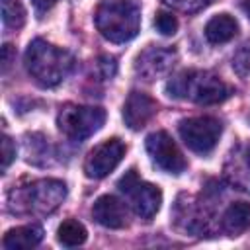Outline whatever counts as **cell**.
Instances as JSON below:
<instances>
[{"mask_svg": "<svg viewBox=\"0 0 250 250\" xmlns=\"http://www.w3.org/2000/svg\"><path fill=\"white\" fill-rule=\"evenodd\" d=\"M154 27H156L162 35H174L176 29H178V20H176V16H172V14H168V12H160V14H156V18H154Z\"/></svg>", "mask_w": 250, "mask_h": 250, "instance_id": "ffe728a7", "label": "cell"}, {"mask_svg": "<svg viewBox=\"0 0 250 250\" xmlns=\"http://www.w3.org/2000/svg\"><path fill=\"white\" fill-rule=\"evenodd\" d=\"M2 20L10 29H20L25 23V10L20 0H2Z\"/></svg>", "mask_w": 250, "mask_h": 250, "instance_id": "ac0fdd59", "label": "cell"}, {"mask_svg": "<svg viewBox=\"0 0 250 250\" xmlns=\"http://www.w3.org/2000/svg\"><path fill=\"white\" fill-rule=\"evenodd\" d=\"M125 154V145L113 137V139H107L104 141L102 145L94 146L86 160H84V172L88 178H94V180H100V178H105L123 158Z\"/></svg>", "mask_w": 250, "mask_h": 250, "instance_id": "9c48e42d", "label": "cell"}, {"mask_svg": "<svg viewBox=\"0 0 250 250\" xmlns=\"http://www.w3.org/2000/svg\"><path fill=\"white\" fill-rule=\"evenodd\" d=\"M223 229L230 236H238L246 229H250V203L236 201L229 205V209L223 215Z\"/></svg>", "mask_w": 250, "mask_h": 250, "instance_id": "2e32d148", "label": "cell"}, {"mask_svg": "<svg viewBox=\"0 0 250 250\" xmlns=\"http://www.w3.org/2000/svg\"><path fill=\"white\" fill-rule=\"evenodd\" d=\"M166 92L178 100H191L195 104L211 105L225 102L232 94V88L209 70H184L168 80Z\"/></svg>", "mask_w": 250, "mask_h": 250, "instance_id": "7a4b0ae2", "label": "cell"}, {"mask_svg": "<svg viewBox=\"0 0 250 250\" xmlns=\"http://www.w3.org/2000/svg\"><path fill=\"white\" fill-rule=\"evenodd\" d=\"M146 152L150 156V160L164 172L168 174H182L188 166L184 154L180 152L178 145L174 143V139L166 133V131H154L146 137L145 141Z\"/></svg>", "mask_w": 250, "mask_h": 250, "instance_id": "ba28073f", "label": "cell"}, {"mask_svg": "<svg viewBox=\"0 0 250 250\" xmlns=\"http://www.w3.org/2000/svg\"><path fill=\"white\" fill-rule=\"evenodd\" d=\"M55 2H57V0H33V6H35L39 12H45V10H49Z\"/></svg>", "mask_w": 250, "mask_h": 250, "instance_id": "d4e9b609", "label": "cell"}, {"mask_svg": "<svg viewBox=\"0 0 250 250\" xmlns=\"http://www.w3.org/2000/svg\"><path fill=\"white\" fill-rule=\"evenodd\" d=\"M12 57H16V51L12 49V45H4V47H2V70H4V72L10 68Z\"/></svg>", "mask_w": 250, "mask_h": 250, "instance_id": "cb8c5ba5", "label": "cell"}, {"mask_svg": "<svg viewBox=\"0 0 250 250\" xmlns=\"http://www.w3.org/2000/svg\"><path fill=\"white\" fill-rule=\"evenodd\" d=\"M180 137L184 141V145L197 152V154H209L221 137L223 125L219 119L203 115V117H189V119H182L178 125Z\"/></svg>", "mask_w": 250, "mask_h": 250, "instance_id": "52a82bcc", "label": "cell"}, {"mask_svg": "<svg viewBox=\"0 0 250 250\" xmlns=\"http://www.w3.org/2000/svg\"><path fill=\"white\" fill-rule=\"evenodd\" d=\"M156 113V102L143 94V92H131L123 105V119L125 125L133 131L143 129Z\"/></svg>", "mask_w": 250, "mask_h": 250, "instance_id": "8fae6325", "label": "cell"}, {"mask_svg": "<svg viewBox=\"0 0 250 250\" xmlns=\"http://www.w3.org/2000/svg\"><path fill=\"white\" fill-rule=\"evenodd\" d=\"M92 215H94V219L102 227H107V229H123L127 225L125 207L113 195H102V197H98L96 203H94V207H92Z\"/></svg>", "mask_w": 250, "mask_h": 250, "instance_id": "7c38bea8", "label": "cell"}, {"mask_svg": "<svg viewBox=\"0 0 250 250\" xmlns=\"http://www.w3.org/2000/svg\"><path fill=\"white\" fill-rule=\"evenodd\" d=\"M96 27L111 43H125L139 33L141 10L133 0H105L96 10Z\"/></svg>", "mask_w": 250, "mask_h": 250, "instance_id": "3957f363", "label": "cell"}, {"mask_svg": "<svg viewBox=\"0 0 250 250\" xmlns=\"http://www.w3.org/2000/svg\"><path fill=\"white\" fill-rule=\"evenodd\" d=\"M74 66V59L68 51L59 49L45 39H33L25 51V68L31 78L43 86L51 88L62 82Z\"/></svg>", "mask_w": 250, "mask_h": 250, "instance_id": "6da1fadb", "label": "cell"}, {"mask_svg": "<svg viewBox=\"0 0 250 250\" xmlns=\"http://www.w3.org/2000/svg\"><path fill=\"white\" fill-rule=\"evenodd\" d=\"M86 236H88L86 227H84L80 221H76V219H66V221H62L61 227H59V230H57L59 242H61L62 246H66V248L84 244V242H86Z\"/></svg>", "mask_w": 250, "mask_h": 250, "instance_id": "e0dca14e", "label": "cell"}, {"mask_svg": "<svg viewBox=\"0 0 250 250\" xmlns=\"http://www.w3.org/2000/svg\"><path fill=\"white\" fill-rule=\"evenodd\" d=\"M98 66H100V70H102V76H104V78H111V76L115 74V68H117V64H115V59H113V57H102V59H100V62H98Z\"/></svg>", "mask_w": 250, "mask_h": 250, "instance_id": "603a6c76", "label": "cell"}, {"mask_svg": "<svg viewBox=\"0 0 250 250\" xmlns=\"http://www.w3.org/2000/svg\"><path fill=\"white\" fill-rule=\"evenodd\" d=\"M227 174L234 186L250 191V145L230 154V162L227 164Z\"/></svg>", "mask_w": 250, "mask_h": 250, "instance_id": "5bb4252c", "label": "cell"}, {"mask_svg": "<svg viewBox=\"0 0 250 250\" xmlns=\"http://www.w3.org/2000/svg\"><path fill=\"white\" fill-rule=\"evenodd\" d=\"M105 121V111L94 105L66 104L61 107L57 125L70 141H84L102 129Z\"/></svg>", "mask_w": 250, "mask_h": 250, "instance_id": "5b68a950", "label": "cell"}, {"mask_svg": "<svg viewBox=\"0 0 250 250\" xmlns=\"http://www.w3.org/2000/svg\"><path fill=\"white\" fill-rule=\"evenodd\" d=\"M236 31H238V23H236V20H234L232 16H229V14L213 16V18L207 21V25H205V37H207L211 43H215V45L230 41V39L236 35Z\"/></svg>", "mask_w": 250, "mask_h": 250, "instance_id": "9a60e30c", "label": "cell"}, {"mask_svg": "<svg viewBox=\"0 0 250 250\" xmlns=\"http://www.w3.org/2000/svg\"><path fill=\"white\" fill-rule=\"evenodd\" d=\"M232 68L238 76H246L250 72V43H244L234 55H232Z\"/></svg>", "mask_w": 250, "mask_h": 250, "instance_id": "d6986e66", "label": "cell"}, {"mask_svg": "<svg viewBox=\"0 0 250 250\" xmlns=\"http://www.w3.org/2000/svg\"><path fill=\"white\" fill-rule=\"evenodd\" d=\"M41 240H43V229L39 225H23L10 229L4 234L2 246L6 250H25L37 246Z\"/></svg>", "mask_w": 250, "mask_h": 250, "instance_id": "4fadbf2b", "label": "cell"}, {"mask_svg": "<svg viewBox=\"0 0 250 250\" xmlns=\"http://www.w3.org/2000/svg\"><path fill=\"white\" fill-rule=\"evenodd\" d=\"M66 197V186L61 180H35L25 188L10 191V209L14 213L47 215L53 213Z\"/></svg>", "mask_w": 250, "mask_h": 250, "instance_id": "277c9868", "label": "cell"}, {"mask_svg": "<svg viewBox=\"0 0 250 250\" xmlns=\"http://www.w3.org/2000/svg\"><path fill=\"white\" fill-rule=\"evenodd\" d=\"M117 188L119 191L129 199V205L133 207V211L148 221L152 219L158 209H160V203H162V193L156 186L148 184V182H143L139 178V174L135 170H129L119 182H117Z\"/></svg>", "mask_w": 250, "mask_h": 250, "instance_id": "8992f818", "label": "cell"}, {"mask_svg": "<svg viewBox=\"0 0 250 250\" xmlns=\"http://www.w3.org/2000/svg\"><path fill=\"white\" fill-rule=\"evenodd\" d=\"M16 160V145L12 143L10 137H2V172L10 168V164Z\"/></svg>", "mask_w": 250, "mask_h": 250, "instance_id": "7402d4cb", "label": "cell"}, {"mask_svg": "<svg viewBox=\"0 0 250 250\" xmlns=\"http://www.w3.org/2000/svg\"><path fill=\"white\" fill-rule=\"evenodd\" d=\"M213 0H164V4H168V6H172L174 10H180V12H197V10L205 8Z\"/></svg>", "mask_w": 250, "mask_h": 250, "instance_id": "44dd1931", "label": "cell"}, {"mask_svg": "<svg viewBox=\"0 0 250 250\" xmlns=\"http://www.w3.org/2000/svg\"><path fill=\"white\" fill-rule=\"evenodd\" d=\"M242 10H244L246 16L250 18V0H242Z\"/></svg>", "mask_w": 250, "mask_h": 250, "instance_id": "484cf974", "label": "cell"}, {"mask_svg": "<svg viewBox=\"0 0 250 250\" xmlns=\"http://www.w3.org/2000/svg\"><path fill=\"white\" fill-rule=\"evenodd\" d=\"M174 61H176V53L172 49H156V47H150V49L143 51L137 57L135 70L145 80H154V78L166 74L172 68Z\"/></svg>", "mask_w": 250, "mask_h": 250, "instance_id": "30bf717a", "label": "cell"}]
</instances>
